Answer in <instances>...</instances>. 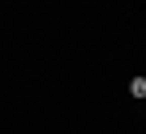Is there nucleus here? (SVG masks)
<instances>
[{
  "label": "nucleus",
  "instance_id": "f257e3e1",
  "mask_svg": "<svg viewBox=\"0 0 146 134\" xmlns=\"http://www.w3.org/2000/svg\"><path fill=\"white\" fill-rule=\"evenodd\" d=\"M130 93H134V98H146V77H134L130 81Z\"/></svg>",
  "mask_w": 146,
  "mask_h": 134
}]
</instances>
